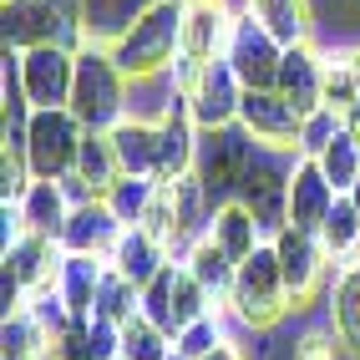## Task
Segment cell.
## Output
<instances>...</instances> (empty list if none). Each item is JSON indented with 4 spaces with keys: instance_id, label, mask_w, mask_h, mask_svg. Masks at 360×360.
Segmentation results:
<instances>
[{
    "instance_id": "obj_39",
    "label": "cell",
    "mask_w": 360,
    "mask_h": 360,
    "mask_svg": "<svg viewBox=\"0 0 360 360\" xmlns=\"http://www.w3.org/2000/svg\"><path fill=\"white\" fill-rule=\"evenodd\" d=\"M345 198H350V203H355V208H360V183H355V188H350V193H345Z\"/></svg>"
},
{
    "instance_id": "obj_15",
    "label": "cell",
    "mask_w": 360,
    "mask_h": 360,
    "mask_svg": "<svg viewBox=\"0 0 360 360\" xmlns=\"http://www.w3.org/2000/svg\"><path fill=\"white\" fill-rule=\"evenodd\" d=\"M20 77L36 107H66L71 102V82H77V51L71 46H36L20 51Z\"/></svg>"
},
{
    "instance_id": "obj_12",
    "label": "cell",
    "mask_w": 360,
    "mask_h": 360,
    "mask_svg": "<svg viewBox=\"0 0 360 360\" xmlns=\"http://www.w3.org/2000/svg\"><path fill=\"white\" fill-rule=\"evenodd\" d=\"M61 264H66V249H61V238H51V233L20 229L15 238H6V249H0V269H6L26 295L51 290L56 274H61Z\"/></svg>"
},
{
    "instance_id": "obj_36",
    "label": "cell",
    "mask_w": 360,
    "mask_h": 360,
    "mask_svg": "<svg viewBox=\"0 0 360 360\" xmlns=\"http://www.w3.org/2000/svg\"><path fill=\"white\" fill-rule=\"evenodd\" d=\"M203 360H249L244 350H238V340H233V335H229V340L219 345V350H213V355H203Z\"/></svg>"
},
{
    "instance_id": "obj_5",
    "label": "cell",
    "mask_w": 360,
    "mask_h": 360,
    "mask_svg": "<svg viewBox=\"0 0 360 360\" xmlns=\"http://www.w3.org/2000/svg\"><path fill=\"white\" fill-rule=\"evenodd\" d=\"M254 153H259V142L238 127V122H233V127H208V132L198 137L193 178L203 183V193H208L213 208L229 203V198H238V183H244Z\"/></svg>"
},
{
    "instance_id": "obj_27",
    "label": "cell",
    "mask_w": 360,
    "mask_h": 360,
    "mask_svg": "<svg viewBox=\"0 0 360 360\" xmlns=\"http://www.w3.org/2000/svg\"><path fill=\"white\" fill-rule=\"evenodd\" d=\"M244 6H249L284 46L315 36V6H309V0H244Z\"/></svg>"
},
{
    "instance_id": "obj_8",
    "label": "cell",
    "mask_w": 360,
    "mask_h": 360,
    "mask_svg": "<svg viewBox=\"0 0 360 360\" xmlns=\"http://www.w3.org/2000/svg\"><path fill=\"white\" fill-rule=\"evenodd\" d=\"M295 158L300 153H279V148H259L244 183H238V203H244L264 233H279L290 229V173H295Z\"/></svg>"
},
{
    "instance_id": "obj_30",
    "label": "cell",
    "mask_w": 360,
    "mask_h": 360,
    "mask_svg": "<svg viewBox=\"0 0 360 360\" xmlns=\"http://www.w3.org/2000/svg\"><path fill=\"white\" fill-rule=\"evenodd\" d=\"M173 300H178V259H167L162 269L142 284V315L178 340V304H173Z\"/></svg>"
},
{
    "instance_id": "obj_35",
    "label": "cell",
    "mask_w": 360,
    "mask_h": 360,
    "mask_svg": "<svg viewBox=\"0 0 360 360\" xmlns=\"http://www.w3.org/2000/svg\"><path fill=\"white\" fill-rule=\"evenodd\" d=\"M345 127V117L335 112V107H320V112H309L304 122H300V158H320L335 137H340Z\"/></svg>"
},
{
    "instance_id": "obj_20",
    "label": "cell",
    "mask_w": 360,
    "mask_h": 360,
    "mask_svg": "<svg viewBox=\"0 0 360 360\" xmlns=\"http://www.w3.org/2000/svg\"><path fill=\"white\" fill-rule=\"evenodd\" d=\"M167 259H173V254L162 249V238H153L142 224L122 229V238H117V244H112V254H107V264H112V269L122 274V279H132L137 290H142V284H148V279L162 269Z\"/></svg>"
},
{
    "instance_id": "obj_9",
    "label": "cell",
    "mask_w": 360,
    "mask_h": 360,
    "mask_svg": "<svg viewBox=\"0 0 360 360\" xmlns=\"http://www.w3.org/2000/svg\"><path fill=\"white\" fill-rule=\"evenodd\" d=\"M274 254H279V269H284V284H290V304L295 309H309L320 290H330V254L320 244V233L309 229H279L274 233Z\"/></svg>"
},
{
    "instance_id": "obj_11",
    "label": "cell",
    "mask_w": 360,
    "mask_h": 360,
    "mask_svg": "<svg viewBox=\"0 0 360 360\" xmlns=\"http://www.w3.org/2000/svg\"><path fill=\"white\" fill-rule=\"evenodd\" d=\"M300 122H304V117L284 102L274 86H244V102H238V127H244L259 148L300 153Z\"/></svg>"
},
{
    "instance_id": "obj_23",
    "label": "cell",
    "mask_w": 360,
    "mask_h": 360,
    "mask_svg": "<svg viewBox=\"0 0 360 360\" xmlns=\"http://www.w3.org/2000/svg\"><path fill=\"white\" fill-rule=\"evenodd\" d=\"M178 264H183V269L193 274V279L203 284V290H208L213 300H219V304H229L233 274H238V259H233V254H229V249H224L213 233H203L198 244H193V249H188V254L178 259Z\"/></svg>"
},
{
    "instance_id": "obj_38",
    "label": "cell",
    "mask_w": 360,
    "mask_h": 360,
    "mask_svg": "<svg viewBox=\"0 0 360 360\" xmlns=\"http://www.w3.org/2000/svg\"><path fill=\"white\" fill-rule=\"evenodd\" d=\"M345 127H350V132H355V137H360V107H355V112H350V117H345Z\"/></svg>"
},
{
    "instance_id": "obj_24",
    "label": "cell",
    "mask_w": 360,
    "mask_h": 360,
    "mask_svg": "<svg viewBox=\"0 0 360 360\" xmlns=\"http://www.w3.org/2000/svg\"><path fill=\"white\" fill-rule=\"evenodd\" d=\"M153 6H158V0H82V11H86V41L117 46Z\"/></svg>"
},
{
    "instance_id": "obj_33",
    "label": "cell",
    "mask_w": 360,
    "mask_h": 360,
    "mask_svg": "<svg viewBox=\"0 0 360 360\" xmlns=\"http://www.w3.org/2000/svg\"><path fill=\"white\" fill-rule=\"evenodd\" d=\"M122 355H127V360H173V335L158 330V325L137 309V315L122 325Z\"/></svg>"
},
{
    "instance_id": "obj_2",
    "label": "cell",
    "mask_w": 360,
    "mask_h": 360,
    "mask_svg": "<svg viewBox=\"0 0 360 360\" xmlns=\"http://www.w3.org/2000/svg\"><path fill=\"white\" fill-rule=\"evenodd\" d=\"M290 309L295 304H290V284H284L274 238H264L249 259H238V274H233V290H229V315L249 335H269Z\"/></svg>"
},
{
    "instance_id": "obj_17",
    "label": "cell",
    "mask_w": 360,
    "mask_h": 360,
    "mask_svg": "<svg viewBox=\"0 0 360 360\" xmlns=\"http://www.w3.org/2000/svg\"><path fill=\"white\" fill-rule=\"evenodd\" d=\"M117 238H122V224H117V213L107 208V198L71 203V219L61 229V249L66 254H97V259H107Z\"/></svg>"
},
{
    "instance_id": "obj_1",
    "label": "cell",
    "mask_w": 360,
    "mask_h": 360,
    "mask_svg": "<svg viewBox=\"0 0 360 360\" xmlns=\"http://www.w3.org/2000/svg\"><path fill=\"white\" fill-rule=\"evenodd\" d=\"M71 112L82 117L91 132H112L132 112V77L117 66L112 46L86 41L77 51V82H71Z\"/></svg>"
},
{
    "instance_id": "obj_4",
    "label": "cell",
    "mask_w": 360,
    "mask_h": 360,
    "mask_svg": "<svg viewBox=\"0 0 360 360\" xmlns=\"http://www.w3.org/2000/svg\"><path fill=\"white\" fill-rule=\"evenodd\" d=\"M178 51H183V0H158V6L112 46L117 66H122L132 82H162V77H173Z\"/></svg>"
},
{
    "instance_id": "obj_16",
    "label": "cell",
    "mask_w": 360,
    "mask_h": 360,
    "mask_svg": "<svg viewBox=\"0 0 360 360\" xmlns=\"http://www.w3.org/2000/svg\"><path fill=\"white\" fill-rule=\"evenodd\" d=\"M335 198H340V193L330 188L320 158H295V173H290V224L320 233V224L330 219Z\"/></svg>"
},
{
    "instance_id": "obj_14",
    "label": "cell",
    "mask_w": 360,
    "mask_h": 360,
    "mask_svg": "<svg viewBox=\"0 0 360 360\" xmlns=\"http://www.w3.org/2000/svg\"><path fill=\"white\" fill-rule=\"evenodd\" d=\"M238 102H244V82H238V71L219 56L208 61L193 86H188V107H193V122L208 132V127H233L238 122Z\"/></svg>"
},
{
    "instance_id": "obj_37",
    "label": "cell",
    "mask_w": 360,
    "mask_h": 360,
    "mask_svg": "<svg viewBox=\"0 0 360 360\" xmlns=\"http://www.w3.org/2000/svg\"><path fill=\"white\" fill-rule=\"evenodd\" d=\"M345 61H350V77H355V91H360V46H350V56H345Z\"/></svg>"
},
{
    "instance_id": "obj_6",
    "label": "cell",
    "mask_w": 360,
    "mask_h": 360,
    "mask_svg": "<svg viewBox=\"0 0 360 360\" xmlns=\"http://www.w3.org/2000/svg\"><path fill=\"white\" fill-rule=\"evenodd\" d=\"M233 15L238 11H229V0H183V51H178V66H173L178 91H188L208 61H219L229 51Z\"/></svg>"
},
{
    "instance_id": "obj_40",
    "label": "cell",
    "mask_w": 360,
    "mask_h": 360,
    "mask_svg": "<svg viewBox=\"0 0 360 360\" xmlns=\"http://www.w3.org/2000/svg\"><path fill=\"white\" fill-rule=\"evenodd\" d=\"M61 360H91V355H71V350H61Z\"/></svg>"
},
{
    "instance_id": "obj_26",
    "label": "cell",
    "mask_w": 360,
    "mask_h": 360,
    "mask_svg": "<svg viewBox=\"0 0 360 360\" xmlns=\"http://www.w3.org/2000/svg\"><path fill=\"white\" fill-rule=\"evenodd\" d=\"M97 198H107V188L122 178V162H117V148H112V132H91L82 137V153H77V167H71Z\"/></svg>"
},
{
    "instance_id": "obj_19",
    "label": "cell",
    "mask_w": 360,
    "mask_h": 360,
    "mask_svg": "<svg viewBox=\"0 0 360 360\" xmlns=\"http://www.w3.org/2000/svg\"><path fill=\"white\" fill-rule=\"evenodd\" d=\"M15 208H20V224H26L31 233L61 238V229H66V219H71V193H66L61 178H36L26 193L15 198Z\"/></svg>"
},
{
    "instance_id": "obj_25",
    "label": "cell",
    "mask_w": 360,
    "mask_h": 360,
    "mask_svg": "<svg viewBox=\"0 0 360 360\" xmlns=\"http://www.w3.org/2000/svg\"><path fill=\"white\" fill-rule=\"evenodd\" d=\"M208 233L219 238V244H224L233 259H249V254L264 244V238H269V233L259 229V219H254V213L238 203V198H229V203H219V208L208 213Z\"/></svg>"
},
{
    "instance_id": "obj_34",
    "label": "cell",
    "mask_w": 360,
    "mask_h": 360,
    "mask_svg": "<svg viewBox=\"0 0 360 360\" xmlns=\"http://www.w3.org/2000/svg\"><path fill=\"white\" fill-rule=\"evenodd\" d=\"M350 350L340 345V335H335V325L325 320V325H309V330H300L295 335V345H290V355L284 360H345Z\"/></svg>"
},
{
    "instance_id": "obj_28",
    "label": "cell",
    "mask_w": 360,
    "mask_h": 360,
    "mask_svg": "<svg viewBox=\"0 0 360 360\" xmlns=\"http://www.w3.org/2000/svg\"><path fill=\"white\" fill-rule=\"evenodd\" d=\"M320 244H325V254H330L335 264H350V259H360V208H355L345 193L335 198L330 219L320 224Z\"/></svg>"
},
{
    "instance_id": "obj_13",
    "label": "cell",
    "mask_w": 360,
    "mask_h": 360,
    "mask_svg": "<svg viewBox=\"0 0 360 360\" xmlns=\"http://www.w3.org/2000/svg\"><path fill=\"white\" fill-rule=\"evenodd\" d=\"M274 91H279V97L290 102L300 117H309V112L325 107V46H315V36L284 46V61H279Z\"/></svg>"
},
{
    "instance_id": "obj_22",
    "label": "cell",
    "mask_w": 360,
    "mask_h": 360,
    "mask_svg": "<svg viewBox=\"0 0 360 360\" xmlns=\"http://www.w3.org/2000/svg\"><path fill=\"white\" fill-rule=\"evenodd\" d=\"M330 325L340 335V345L360 360V259L340 264V274L330 279Z\"/></svg>"
},
{
    "instance_id": "obj_10",
    "label": "cell",
    "mask_w": 360,
    "mask_h": 360,
    "mask_svg": "<svg viewBox=\"0 0 360 360\" xmlns=\"http://www.w3.org/2000/svg\"><path fill=\"white\" fill-rule=\"evenodd\" d=\"M224 61L238 71V82H244V86H274L279 61H284V41L244 6V11L233 15V31H229V51H224Z\"/></svg>"
},
{
    "instance_id": "obj_18",
    "label": "cell",
    "mask_w": 360,
    "mask_h": 360,
    "mask_svg": "<svg viewBox=\"0 0 360 360\" xmlns=\"http://www.w3.org/2000/svg\"><path fill=\"white\" fill-rule=\"evenodd\" d=\"M112 148H117V162H122V173L158 178V167H162V137H158V117H137V112H127L122 122L112 127Z\"/></svg>"
},
{
    "instance_id": "obj_42",
    "label": "cell",
    "mask_w": 360,
    "mask_h": 360,
    "mask_svg": "<svg viewBox=\"0 0 360 360\" xmlns=\"http://www.w3.org/2000/svg\"><path fill=\"white\" fill-rule=\"evenodd\" d=\"M117 360H127V355H117Z\"/></svg>"
},
{
    "instance_id": "obj_31",
    "label": "cell",
    "mask_w": 360,
    "mask_h": 360,
    "mask_svg": "<svg viewBox=\"0 0 360 360\" xmlns=\"http://www.w3.org/2000/svg\"><path fill=\"white\" fill-rule=\"evenodd\" d=\"M153 198H158V178H137V173H122V178L107 188V208L117 213V224H122V229H132V224L148 219Z\"/></svg>"
},
{
    "instance_id": "obj_7",
    "label": "cell",
    "mask_w": 360,
    "mask_h": 360,
    "mask_svg": "<svg viewBox=\"0 0 360 360\" xmlns=\"http://www.w3.org/2000/svg\"><path fill=\"white\" fill-rule=\"evenodd\" d=\"M82 137H86V122L71 107H36L20 153H26V162H31L36 178H66L71 167H77Z\"/></svg>"
},
{
    "instance_id": "obj_32",
    "label": "cell",
    "mask_w": 360,
    "mask_h": 360,
    "mask_svg": "<svg viewBox=\"0 0 360 360\" xmlns=\"http://www.w3.org/2000/svg\"><path fill=\"white\" fill-rule=\"evenodd\" d=\"M320 167H325V178H330L335 193H350V188L360 183V137L350 127H340V137L320 153Z\"/></svg>"
},
{
    "instance_id": "obj_3",
    "label": "cell",
    "mask_w": 360,
    "mask_h": 360,
    "mask_svg": "<svg viewBox=\"0 0 360 360\" xmlns=\"http://www.w3.org/2000/svg\"><path fill=\"white\" fill-rule=\"evenodd\" d=\"M0 36L6 51H36V46H86V11L82 0H0Z\"/></svg>"
},
{
    "instance_id": "obj_29",
    "label": "cell",
    "mask_w": 360,
    "mask_h": 360,
    "mask_svg": "<svg viewBox=\"0 0 360 360\" xmlns=\"http://www.w3.org/2000/svg\"><path fill=\"white\" fill-rule=\"evenodd\" d=\"M229 304H213L208 315H198V320H188L183 330H178V340H173V350L183 355V360H203V355H213L224 340H229Z\"/></svg>"
},
{
    "instance_id": "obj_41",
    "label": "cell",
    "mask_w": 360,
    "mask_h": 360,
    "mask_svg": "<svg viewBox=\"0 0 360 360\" xmlns=\"http://www.w3.org/2000/svg\"><path fill=\"white\" fill-rule=\"evenodd\" d=\"M173 360H183V355H178V350H173Z\"/></svg>"
},
{
    "instance_id": "obj_21",
    "label": "cell",
    "mask_w": 360,
    "mask_h": 360,
    "mask_svg": "<svg viewBox=\"0 0 360 360\" xmlns=\"http://www.w3.org/2000/svg\"><path fill=\"white\" fill-rule=\"evenodd\" d=\"M102 279H107V259H97V254H66L61 274H56V290H61V300L71 304L77 325H82V320H91Z\"/></svg>"
}]
</instances>
